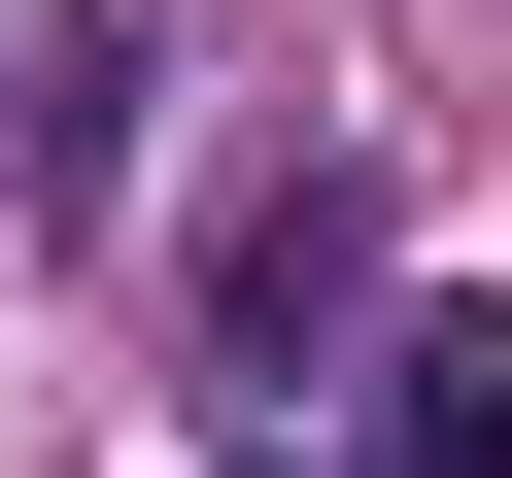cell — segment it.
<instances>
[{
	"label": "cell",
	"mask_w": 512,
	"mask_h": 478,
	"mask_svg": "<svg viewBox=\"0 0 512 478\" xmlns=\"http://www.w3.org/2000/svg\"><path fill=\"white\" fill-rule=\"evenodd\" d=\"M342 342H376V171L308 137V171H239V205H205V376L274 410V376H342Z\"/></svg>",
	"instance_id": "1"
},
{
	"label": "cell",
	"mask_w": 512,
	"mask_h": 478,
	"mask_svg": "<svg viewBox=\"0 0 512 478\" xmlns=\"http://www.w3.org/2000/svg\"><path fill=\"white\" fill-rule=\"evenodd\" d=\"M376 478H512V308H410L376 342Z\"/></svg>",
	"instance_id": "2"
}]
</instances>
